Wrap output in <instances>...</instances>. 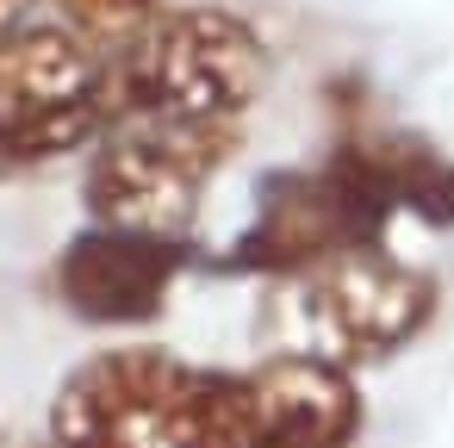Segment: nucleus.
Here are the masks:
<instances>
[{
	"mask_svg": "<svg viewBox=\"0 0 454 448\" xmlns=\"http://www.w3.org/2000/svg\"><path fill=\"white\" fill-rule=\"evenodd\" d=\"M57 448H262L249 373L193 367L168 349H100L51 398Z\"/></svg>",
	"mask_w": 454,
	"mask_h": 448,
	"instance_id": "nucleus-1",
	"label": "nucleus"
},
{
	"mask_svg": "<svg viewBox=\"0 0 454 448\" xmlns=\"http://www.w3.org/2000/svg\"><path fill=\"white\" fill-rule=\"evenodd\" d=\"M268 82L262 38L218 7H168L106 57L113 125H237Z\"/></svg>",
	"mask_w": 454,
	"mask_h": 448,
	"instance_id": "nucleus-2",
	"label": "nucleus"
},
{
	"mask_svg": "<svg viewBox=\"0 0 454 448\" xmlns=\"http://www.w3.org/2000/svg\"><path fill=\"white\" fill-rule=\"evenodd\" d=\"M237 125H113L88 162V218L131 237L187 243L206 181L231 162Z\"/></svg>",
	"mask_w": 454,
	"mask_h": 448,
	"instance_id": "nucleus-3",
	"label": "nucleus"
},
{
	"mask_svg": "<svg viewBox=\"0 0 454 448\" xmlns=\"http://www.w3.org/2000/svg\"><path fill=\"white\" fill-rule=\"evenodd\" d=\"M280 305L305 336L293 355H317L330 367H361V361H386L435 318V280L392 262L380 243H367V249H342V255L293 274Z\"/></svg>",
	"mask_w": 454,
	"mask_h": 448,
	"instance_id": "nucleus-4",
	"label": "nucleus"
},
{
	"mask_svg": "<svg viewBox=\"0 0 454 448\" xmlns=\"http://www.w3.org/2000/svg\"><path fill=\"white\" fill-rule=\"evenodd\" d=\"M187 262V243L88 224L51 268L57 299L88 324H150Z\"/></svg>",
	"mask_w": 454,
	"mask_h": 448,
	"instance_id": "nucleus-5",
	"label": "nucleus"
},
{
	"mask_svg": "<svg viewBox=\"0 0 454 448\" xmlns=\"http://www.w3.org/2000/svg\"><path fill=\"white\" fill-rule=\"evenodd\" d=\"M262 448H348L361 436V392L348 367L317 355H274L249 367Z\"/></svg>",
	"mask_w": 454,
	"mask_h": 448,
	"instance_id": "nucleus-6",
	"label": "nucleus"
},
{
	"mask_svg": "<svg viewBox=\"0 0 454 448\" xmlns=\"http://www.w3.org/2000/svg\"><path fill=\"white\" fill-rule=\"evenodd\" d=\"M162 13H168V0H57V26H69L100 57H113L131 38H144Z\"/></svg>",
	"mask_w": 454,
	"mask_h": 448,
	"instance_id": "nucleus-7",
	"label": "nucleus"
},
{
	"mask_svg": "<svg viewBox=\"0 0 454 448\" xmlns=\"http://www.w3.org/2000/svg\"><path fill=\"white\" fill-rule=\"evenodd\" d=\"M32 7H38V0H0V38H7V32H20Z\"/></svg>",
	"mask_w": 454,
	"mask_h": 448,
	"instance_id": "nucleus-8",
	"label": "nucleus"
},
{
	"mask_svg": "<svg viewBox=\"0 0 454 448\" xmlns=\"http://www.w3.org/2000/svg\"><path fill=\"white\" fill-rule=\"evenodd\" d=\"M0 448H57L51 436H0Z\"/></svg>",
	"mask_w": 454,
	"mask_h": 448,
	"instance_id": "nucleus-9",
	"label": "nucleus"
},
{
	"mask_svg": "<svg viewBox=\"0 0 454 448\" xmlns=\"http://www.w3.org/2000/svg\"><path fill=\"white\" fill-rule=\"evenodd\" d=\"M13 169H20V162H13V150H7V144H0V181H7Z\"/></svg>",
	"mask_w": 454,
	"mask_h": 448,
	"instance_id": "nucleus-10",
	"label": "nucleus"
}]
</instances>
